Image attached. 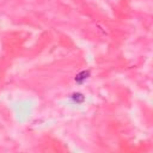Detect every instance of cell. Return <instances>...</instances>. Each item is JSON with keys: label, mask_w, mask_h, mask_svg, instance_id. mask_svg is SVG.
Masks as SVG:
<instances>
[{"label": "cell", "mask_w": 153, "mask_h": 153, "mask_svg": "<svg viewBox=\"0 0 153 153\" xmlns=\"http://www.w3.org/2000/svg\"><path fill=\"white\" fill-rule=\"evenodd\" d=\"M71 99L76 104H82L85 102V96L80 92H73L71 94Z\"/></svg>", "instance_id": "2"}, {"label": "cell", "mask_w": 153, "mask_h": 153, "mask_svg": "<svg viewBox=\"0 0 153 153\" xmlns=\"http://www.w3.org/2000/svg\"><path fill=\"white\" fill-rule=\"evenodd\" d=\"M88 78H90V71H81V72H79V73L74 76V81H75L76 84L81 85V84H84Z\"/></svg>", "instance_id": "1"}]
</instances>
